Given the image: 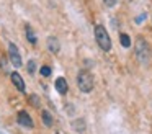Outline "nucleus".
<instances>
[{
    "label": "nucleus",
    "instance_id": "nucleus-1",
    "mask_svg": "<svg viewBox=\"0 0 152 134\" xmlns=\"http://www.w3.org/2000/svg\"><path fill=\"white\" fill-rule=\"evenodd\" d=\"M95 39L98 42V46L103 51H110L111 49V39L108 36V31L105 29L103 25H96L95 26Z\"/></svg>",
    "mask_w": 152,
    "mask_h": 134
},
{
    "label": "nucleus",
    "instance_id": "nucleus-2",
    "mask_svg": "<svg viewBox=\"0 0 152 134\" xmlns=\"http://www.w3.org/2000/svg\"><path fill=\"white\" fill-rule=\"evenodd\" d=\"M77 85H79L80 92L83 93H90L93 90V77L90 72L87 70H80L79 75H77Z\"/></svg>",
    "mask_w": 152,
    "mask_h": 134
},
{
    "label": "nucleus",
    "instance_id": "nucleus-3",
    "mask_svg": "<svg viewBox=\"0 0 152 134\" xmlns=\"http://www.w3.org/2000/svg\"><path fill=\"white\" fill-rule=\"evenodd\" d=\"M136 56H137L139 62H142V64H147L149 62V59H151V49H149V44L145 39L139 38L136 41Z\"/></svg>",
    "mask_w": 152,
    "mask_h": 134
},
{
    "label": "nucleus",
    "instance_id": "nucleus-4",
    "mask_svg": "<svg viewBox=\"0 0 152 134\" xmlns=\"http://www.w3.org/2000/svg\"><path fill=\"white\" fill-rule=\"evenodd\" d=\"M8 56H10V62L15 67H21V56H20V52H18V48L13 42L8 44Z\"/></svg>",
    "mask_w": 152,
    "mask_h": 134
},
{
    "label": "nucleus",
    "instance_id": "nucleus-5",
    "mask_svg": "<svg viewBox=\"0 0 152 134\" xmlns=\"http://www.w3.org/2000/svg\"><path fill=\"white\" fill-rule=\"evenodd\" d=\"M18 123H20V126L26 127V129H33V126H34L33 119H31V116L26 111H20L18 113Z\"/></svg>",
    "mask_w": 152,
    "mask_h": 134
},
{
    "label": "nucleus",
    "instance_id": "nucleus-6",
    "mask_svg": "<svg viewBox=\"0 0 152 134\" xmlns=\"http://www.w3.org/2000/svg\"><path fill=\"white\" fill-rule=\"evenodd\" d=\"M10 78H12L13 85L18 88V90H20V92H25V82H23V78H21V75L18 74V72H12V74H10Z\"/></svg>",
    "mask_w": 152,
    "mask_h": 134
},
{
    "label": "nucleus",
    "instance_id": "nucleus-7",
    "mask_svg": "<svg viewBox=\"0 0 152 134\" xmlns=\"http://www.w3.org/2000/svg\"><path fill=\"white\" fill-rule=\"evenodd\" d=\"M56 90L59 92L61 95H66L67 93V90H69V85H67V82H66V78L64 77H59V78H56Z\"/></svg>",
    "mask_w": 152,
    "mask_h": 134
},
{
    "label": "nucleus",
    "instance_id": "nucleus-8",
    "mask_svg": "<svg viewBox=\"0 0 152 134\" xmlns=\"http://www.w3.org/2000/svg\"><path fill=\"white\" fill-rule=\"evenodd\" d=\"M48 49H49L51 52H54V54L59 52L61 46H59V41H57L54 36H49V38H48Z\"/></svg>",
    "mask_w": 152,
    "mask_h": 134
},
{
    "label": "nucleus",
    "instance_id": "nucleus-9",
    "mask_svg": "<svg viewBox=\"0 0 152 134\" xmlns=\"http://www.w3.org/2000/svg\"><path fill=\"white\" fill-rule=\"evenodd\" d=\"M26 38H28V41L31 42V44H36V36H34V33H33V29H31V26H28L26 25Z\"/></svg>",
    "mask_w": 152,
    "mask_h": 134
},
{
    "label": "nucleus",
    "instance_id": "nucleus-10",
    "mask_svg": "<svg viewBox=\"0 0 152 134\" xmlns=\"http://www.w3.org/2000/svg\"><path fill=\"white\" fill-rule=\"evenodd\" d=\"M119 41H121V46H123V48H129V46H131V39H129V36L126 34V33H121V36H119Z\"/></svg>",
    "mask_w": 152,
    "mask_h": 134
},
{
    "label": "nucleus",
    "instance_id": "nucleus-11",
    "mask_svg": "<svg viewBox=\"0 0 152 134\" xmlns=\"http://www.w3.org/2000/svg\"><path fill=\"white\" fill-rule=\"evenodd\" d=\"M41 116H43V121H44V124H46V126H53V118H51V113H49V111L44 110Z\"/></svg>",
    "mask_w": 152,
    "mask_h": 134
},
{
    "label": "nucleus",
    "instance_id": "nucleus-12",
    "mask_svg": "<svg viewBox=\"0 0 152 134\" xmlns=\"http://www.w3.org/2000/svg\"><path fill=\"white\" fill-rule=\"evenodd\" d=\"M41 75H44V77H49L51 75V67H48V65H44V67H41Z\"/></svg>",
    "mask_w": 152,
    "mask_h": 134
},
{
    "label": "nucleus",
    "instance_id": "nucleus-13",
    "mask_svg": "<svg viewBox=\"0 0 152 134\" xmlns=\"http://www.w3.org/2000/svg\"><path fill=\"white\" fill-rule=\"evenodd\" d=\"M30 100H31V103H33V106H36V108L39 106V98H38L36 95H31Z\"/></svg>",
    "mask_w": 152,
    "mask_h": 134
},
{
    "label": "nucleus",
    "instance_id": "nucleus-14",
    "mask_svg": "<svg viewBox=\"0 0 152 134\" xmlns=\"http://www.w3.org/2000/svg\"><path fill=\"white\" fill-rule=\"evenodd\" d=\"M34 69H36L34 61H30V62H28V72H30V74H34Z\"/></svg>",
    "mask_w": 152,
    "mask_h": 134
},
{
    "label": "nucleus",
    "instance_id": "nucleus-15",
    "mask_svg": "<svg viewBox=\"0 0 152 134\" xmlns=\"http://www.w3.org/2000/svg\"><path fill=\"white\" fill-rule=\"evenodd\" d=\"M103 2H105V5H108V7H115L118 0H103Z\"/></svg>",
    "mask_w": 152,
    "mask_h": 134
}]
</instances>
